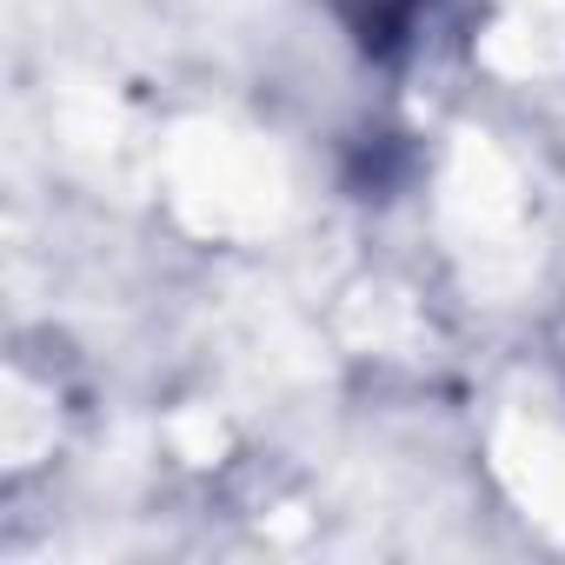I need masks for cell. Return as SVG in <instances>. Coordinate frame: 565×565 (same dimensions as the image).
<instances>
[{
  "mask_svg": "<svg viewBox=\"0 0 565 565\" xmlns=\"http://www.w3.org/2000/svg\"><path fill=\"white\" fill-rule=\"evenodd\" d=\"M327 8L373 61H406L426 41V28L439 21L446 0H327Z\"/></svg>",
  "mask_w": 565,
  "mask_h": 565,
  "instance_id": "cell-1",
  "label": "cell"
},
{
  "mask_svg": "<svg viewBox=\"0 0 565 565\" xmlns=\"http://www.w3.org/2000/svg\"><path fill=\"white\" fill-rule=\"evenodd\" d=\"M558 366H565V327H558Z\"/></svg>",
  "mask_w": 565,
  "mask_h": 565,
  "instance_id": "cell-2",
  "label": "cell"
}]
</instances>
